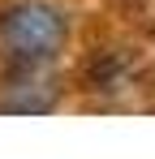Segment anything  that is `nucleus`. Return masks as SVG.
I'll list each match as a JSON object with an SVG mask.
<instances>
[{"instance_id": "obj_1", "label": "nucleus", "mask_w": 155, "mask_h": 159, "mask_svg": "<svg viewBox=\"0 0 155 159\" xmlns=\"http://www.w3.org/2000/svg\"><path fill=\"white\" fill-rule=\"evenodd\" d=\"M0 39H4L13 60L43 65L65 43V13L43 4V0H22V4L0 13Z\"/></svg>"}, {"instance_id": "obj_2", "label": "nucleus", "mask_w": 155, "mask_h": 159, "mask_svg": "<svg viewBox=\"0 0 155 159\" xmlns=\"http://www.w3.org/2000/svg\"><path fill=\"white\" fill-rule=\"evenodd\" d=\"M52 103H56V90L43 78H35V73H22L17 82H9L4 95H0L4 112H48Z\"/></svg>"}]
</instances>
